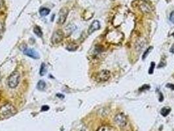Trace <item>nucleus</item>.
<instances>
[{
    "instance_id": "1",
    "label": "nucleus",
    "mask_w": 174,
    "mask_h": 131,
    "mask_svg": "<svg viewBox=\"0 0 174 131\" xmlns=\"http://www.w3.org/2000/svg\"><path fill=\"white\" fill-rule=\"evenodd\" d=\"M17 112V109L15 106L10 103H7L0 107V117L3 119L9 118L15 115Z\"/></svg>"
},
{
    "instance_id": "2",
    "label": "nucleus",
    "mask_w": 174,
    "mask_h": 131,
    "mask_svg": "<svg viewBox=\"0 0 174 131\" xmlns=\"http://www.w3.org/2000/svg\"><path fill=\"white\" fill-rule=\"evenodd\" d=\"M20 75L19 72L17 71H13L9 76L7 79V85L11 89L16 88L18 86L19 81H20Z\"/></svg>"
},
{
    "instance_id": "3",
    "label": "nucleus",
    "mask_w": 174,
    "mask_h": 131,
    "mask_svg": "<svg viewBox=\"0 0 174 131\" xmlns=\"http://www.w3.org/2000/svg\"><path fill=\"white\" fill-rule=\"evenodd\" d=\"M111 76V73L109 70H101L96 75V80L98 82L107 81Z\"/></svg>"
},
{
    "instance_id": "4",
    "label": "nucleus",
    "mask_w": 174,
    "mask_h": 131,
    "mask_svg": "<svg viewBox=\"0 0 174 131\" xmlns=\"http://www.w3.org/2000/svg\"><path fill=\"white\" fill-rule=\"evenodd\" d=\"M64 38V33L61 30H58L53 33L52 35L51 41L53 44H58L60 43Z\"/></svg>"
},
{
    "instance_id": "5",
    "label": "nucleus",
    "mask_w": 174,
    "mask_h": 131,
    "mask_svg": "<svg viewBox=\"0 0 174 131\" xmlns=\"http://www.w3.org/2000/svg\"><path fill=\"white\" fill-rule=\"evenodd\" d=\"M68 15V10L66 8H62L60 9L59 12L58 18V23L59 24H63L65 23Z\"/></svg>"
},
{
    "instance_id": "6",
    "label": "nucleus",
    "mask_w": 174,
    "mask_h": 131,
    "mask_svg": "<svg viewBox=\"0 0 174 131\" xmlns=\"http://www.w3.org/2000/svg\"><path fill=\"white\" fill-rule=\"evenodd\" d=\"M115 121L116 123L121 127H124L127 123L126 118L123 113H119L115 117Z\"/></svg>"
},
{
    "instance_id": "7",
    "label": "nucleus",
    "mask_w": 174,
    "mask_h": 131,
    "mask_svg": "<svg viewBox=\"0 0 174 131\" xmlns=\"http://www.w3.org/2000/svg\"><path fill=\"white\" fill-rule=\"evenodd\" d=\"M24 55H26L27 57H30L33 59H39L40 56L37 51H36L33 49H25L23 51Z\"/></svg>"
},
{
    "instance_id": "8",
    "label": "nucleus",
    "mask_w": 174,
    "mask_h": 131,
    "mask_svg": "<svg viewBox=\"0 0 174 131\" xmlns=\"http://www.w3.org/2000/svg\"><path fill=\"white\" fill-rule=\"evenodd\" d=\"M99 28H100V23H99V22L98 20H94V21L92 22L91 25L90 26V27L88 28V34H92V33H94L96 30H98Z\"/></svg>"
},
{
    "instance_id": "9",
    "label": "nucleus",
    "mask_w": 174,
    "mask_h": 131,
    "mask_svg": "<svg viewBox=\"0 0 174 131\" xmlns=\"http://www.w3.org/2000/svg\"><path fill=\"white\" fill-rule=\"evenodd\" d=\"M46 87V83L43 80H40L37 83V89L39 91H44Z\"/></svg>"
},
{
    "instance_id": "10",
    "label": "nucleus",
    "mask_w": 174,
    "mask_h": 131,
    "mask_svg": "<svg viewBox=\"0 0 174 131\" xmlns=\"http://www.w3.org/2000/svg\"><path fill=\"white\" fill-rule=\"evenodd\" d=\"M33 32L35 33V34L37 36H38L39 37H41L43 36L42 30L41 29V28L39 26H36L34 27Z\"/></svg>"
},
{
    "instance_id": "11",
    "label": "nucleus",
    "mask_w": 174,
    "mask_h": 131,
    "mask_svg": "<svg viewBox=\"0 0 174 131\" xmlns=\"http://www.w3.org/2000/svg\"><path fill=\"white\" fill-rule=\"evenodd\" d=\"M170 111H171V109L170 108V107H164L161 109L160 113H161V115H162V116L166 117L167 115H168L169 113H170Z\"/></svg>"
},
{
    "instance_id": "12",
    "label": "nucleus",
    "mask_w": 174,
    "mask_h": 131,
    "mask_svg": "<svg viewBox=\"0 0 174 131\" xmlns=\"http://www.w3.org/2000/svg\"><path fill=\"white\" fill-rule=\"evenodd\" d=\"M47 69L45 64V63H42L41 65L40 72H39L41 76H44L47 73Z\"/></svg>"
},
{
    "instance_id": "13",
    "label": "nucleus",
    "mask_w": 174,
    "mask_h": 131,
    "mask_svg": "<svg viewBox=\"0 0 174 131\" xmlns=\"http://www.w3.org/2000/svg\"><path fill=\"white\" fill-rule=\"evenodd\" d=\"M50 9H47V8H41V9L39 10V13H40V15L42 16H45L47 15H48L50 13Z\"/></svg>"
},
{
    "instance_id": "14",
    "label": "nucleus",
    "mask_w": 174,
    "mask_h": 131,
    "mask_svg": "<svg viewBox=\"0 0 174 131\" xmlns=\"http://www.w3.org/2000/svg\"><path fill=\"white\" fill-rule=\"evenodd\" d=\"M152 49H153V47H149L148 49H147L146 51H145V53H143V57H142V59H143V60H145V58H146V57L149 55V53L151 52V51L152 50Z\"/></svg>"
},
{
    "instance_id": "15",
    "label": "nucleus",
    "mask_w": 174,
    "mask_h": 131,
    "mask_svg": "<svg viewBox=\"0 0 174 131\" xmlns=\"http://www.w3.org/2000/svg\"><path fill=\"white\" fill-rule=\"evenodd\" d=\"M154 67H155V63L152 62L151 63H150V68H149V74H152V73H153V72H154Z\"/></svg>"
},
{
    "instance_id": "16",
    "label": "nucleus",
    "mask_w": 174,
    "mask_h": 131,
    "mask_svg": "<svg viewBox=\"0 0 174 131\" xmlns=\"http://www.w3.org/2000/svg\"><path fill=\"white\" fill-rule=\"evenodd\" d=\"M150 89V86L148 85H144L141 87V88H139V91H144L145 90H147Z\"/></svg>"
},
{
    "instance_id": "17",
    "label": "nucleus",
    "mask_w": 174,
    "mask_h": 131,
    "mask_svg": "<svg viewBox=\"0 0 174 131\" xmlns=\"http://www.w3.org/2000/svg\"><path fill=\"white\" fill-rule=\"evenodd\" d=\"M170 20L172 22L173 24H174V11H172L170 14Z\"/></svg>"
},
{
    "instance_id": "18",
    "label": "nucleus",
    "mask_w": 174,
    "mask_h": 131,
    "mask_svg": "<svg viewBox=\"0 0 174 131\" xmlns=\"http://www.w3.org/2000/svg\"><path fill=\"white\" fill-rule=\"evenodd\" d=\"M49 109V106H43L41 107V111H47Z\"/></svg>"
},
{
    "instance_id": "19",
    "label": "nucleus",
    "mask_w": 174,
    "mask_h": 131,
    "mask_svg": "<svg viewBox=\"0 0 174 131\" xmlns=\"http://www.w3.org/2000/svg\"><path fill=\"white\" fill-rule=\"evenodd\" d=\"M167 88H170L172 90H174V85L172 83H168L166 85Z\"/></svg>"
},
{
    "instance_id": "20",
    "label": "nucleus",
    "mask_w": 174,
    "mask_h": 131,
    "mask_svg": "<svg viewBox=\"0 0 174 131\" xmlns=\"http://www.w3.org/2000/svg\"><path fill=\"white\" fill-rule=\"evenodd\" d=\"M4 6L3 0H0V9H1Z\"/></svg>"
},
{
    "instance_id": "21",
    "label": "nucleus",
    "mask_w": 174,
    "mask_h": 131,
    "mask_svg": "<svg viewBox=\"0 0 174 131\" xmlns=\"http://www.w3.org/2000/svg\"><path fill=\"white\" fill-rule=\"evenodd\" d=\"M163 100H164V97L163 96H162V93H160V99H159L160 102H162Z\"/></svg>"
},
{
    "instance_id": "22",
    "label": "nucleus",
    "mask_w": 174,
    "mask_h": 131,
    "mask_svg": "<svg viewBox=\"0 0 174 131\" xmlns=\"http://www.w3.org/2000/svg\"><path fill=\"white\" fill-rule=\"evenodd\" d=\"M170 52L172 53H174V43L173 44V45L172 46V47L170 49Z\"/></svg>"
}]
</instances>
